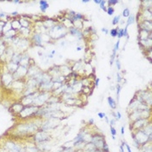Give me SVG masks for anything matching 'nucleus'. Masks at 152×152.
<instances>
[{"label":"nucleus","mask_w":152,"mask_h":152,"mask_svg":"<svg viewBox=\"0 0 152 152\" xmlns=\"http://www.w3.org/2000/svg\"><path fill=\"white\" fill-rule=\"evenodd\" d=\"M68 30L62 24H56L51 29L48 30V34L52 39H60L66 36Z\"/></svg>","instance_id":"nucleus-1"},{"label":"nucleus","mask_w":152,"mask_h":152,"mask_svg":"<svg viewBox=\"0 0 152 152\" xmlns=\"http://www.w3.org/2000/svg\"><path fill=\"white\" fill-rule=\"evenodd\" d=\"M133 140L136 143H137L139 145L144 144L149 140V136L144 130H139L135 136H133Z\"/></svg>","instance_id":"nucleus-2"},{"label":"nucleus","mask_w":152,"mask_h":152,"mask_svg":"<svg viewBox=\"0 0 152 152\" xmlns=\"http://www.w3.org/2000/svg\"><path fill=\"white\" fill-rule=\"evenodd\" d=\"M0 81H1V84L4 87H10V86H11L14 81L13 75L8 71L4 72L3 74L0 76Z\"/></svg>","instance_id":"nucleus-3"},{"label":"nucleus","mask_w":152,"mask_h":152,"mask_svg":"<svg viewBox=\"0 0 152 152\" xmlns=\"http://www.w3.org/2000/svg\"><path fill=\"white\" fill-rule=\"evenodd\" d=\"M39 110V107L34 106V105H30V106H25L24 110L21 111V113L19 114L20 116H22L23 118L25 117H29L35 115Z\"/></svg>","instance_id":"nucleus-4"},{"label":"nucleus","mask_w":152,"mask_h":152,"mask_svg":"<svg viewBox=\"0 0 152 152\" xmlns=\"http://www.w3.org/2000/svg\"><path fill=\"white\" fill-rule=\"evenodd\" d=\"M37 130V126L35 123H27V124H22L18 126V130L22 134L31 133Z\"/></svg>","instance_id":"nucleus-5"},{"label":"nucleus","mask_w":152,"mask_h":152,"mask_svg":"<svg viewBox=\"0 0 152 152\" xmlns=\"http://www.w3.org/2000/svg\"><path fill=\"white\" fill-rule=\"evenodd\" d=\"M49 138H50L49 134L46 131H43V130L37 132L35 136H34V140L37 143H44V142L48 141Z\"/></svg>","instance_id":"nucleus-6"},{"label":"nucleus","mask_w":152,"mask_h":152,"mask_svg":"<svg viewBox=\"0 0 152 152\" xmlns=\"http://www.w3.org/2000/svg\"><path fill=\"white\" fill-rule=\"evenodd\" d=\"M12 89L14 90H19L24 91L25 89V79H17V80H14L12 84Z\"/></svg>","instance_id":"nucleus-7"},{"label":"nucleus","mask_w":152,"mask_h":152,"mask_svg":"<svg viewBox=\"0 0 152 152\" xmlns=\"http://www.w3.org/2000/svg\"><path fill=\"white\" fill-rule=\"evenodd\" d=\"M41 71V70L39 69L38 67L37 66L36 64H30V66L28 67V72H27V76L26 78H33L35 75H37L38 72Z\"/></svg>","instance_id":"nucleus-8"},{"label":"nucleus","mask_w":152,"mask_h":152,"mask_svg":"<svg viewBox=\"0 0 152 152\" xmlns=\"http://www.w3.org/2000/svg\"><path fill=\"white\" fill-rule=\"evenodd\" d=\"M33 43L35 46H38V47H42L43 46V41H42L41 37V33H34L31 37V41Z\"/></svg>","instance_id":"nucleus-9"},{"label":"nucleus","mask_w":152,"mask_h":152,"mask_svg":"<svg viewBox=\"0 0 152 152\" xmlns=\"http://www.w3.org/2000/svg\"><path fill=\"white\" fill-rule=\"evenodd\" d=\"M138 26L140 27V30H144L148 31V32H151V30H152L151 21L144 20V21L140 22V24H138Z\"/></svg>","instance_id":"nucleus-10"},{"label":"nucleus","mask_w":152,"mask_h":152,"mask_svg":"<svg viewBox=\"0 0 152 152\" xmlns=\"http://www.w3.org/2000/svg\"><path fill=\"white\" fill-rule=\"evenodd\" d=\"M68 31H69L70 33L71 34V35H73V36L77 37L78 39H81L83 37V32L81 31L79 29H78V28L76 27H71L70 28L69 30H68Z\"/></svg>","instance_id":"nucleus-11"},{"label":"nucleus","mask_w":152,"mask_h":152,"mask_svg":"<svg viewBox=\"0 0 152 152\" xmlns=\"http://www.w3.org/2000/svg\"><path fill=\"white\" fill-rule=\"evenodd\" d=\"M18 64H15V63H13V62H9V63H7L6 64V68H7V71L10 72V73H11V74H14L15 72L17 71V68H18Z\"/></svg>","instance_id":"nucleus-12"},{"label":"nucleus","mask_w":152,"mask_h":152,"mask_svg":"<svg viewBox=\"0 0 152 152\" xmlns=\"http://www.w3.org/2000/svg\"><path fill=\"white\" fill-rule=\"evenodd\" d=\"M29 44H30V41H28L27 39L25 38V37H21L19 40V42L17 43V46L20 48V49H22V50H26L29 46Z\"/></svg>","instance_id":"nucleus-13"},{"label":"nucleus","mask_w":152,"mask_h":152,"mask_svg":"<svg viewBox=\"0 0 152 152\" xmlns=\"http://www.w3.org/2000/svg\"><path fill=\"white\" fill-rule=\"evenodd\" d=\"M25 106L21 103H14L11 106V111H13L14 113H21V111L24 110Z\"/></svg>","instance_id":"nucleus-14"},{"label":"nucleus","mask_w":152,"mask_h":152,"mask_svg":"<svg viewBox=\"0 0 152 152\" xmlns=\"http://www.w3.org/2000/svg\"><path fill=\"white\" fill-rule=\"evenodd\" d=\"M17 30H10L9 31H7V32H5V33L3 35V37H4V38H7V39H12L13 37H15L17 36Z\"/></svg>","instance_id":"nucleus-15"},{"label":"nucleus","mask_w":152,"mask_h":152,"mask_svg":"<svg viewBox=\"0 0 152 152\" xmlns=\"http://www.w3.org/2000/svg\"><path fill=\"white\" fill-rule=\"evenodd\" d=\"M147 123V120L146 119H144V118H140V119H137V120H136V122L134 123V124H133V127L134 128H142L143 126H145Z\"/></svg>","instance_id":"nucleus-16"},{"label":"nucleus","mask_w":152,"mask_h":152,"mask_svg":"<svg viewBox=\"0 0 152 152\" xmlns=\"http://www.w3.org/2000/svg\"><path fill=\"white\" fill-rule=\"evenodd\" d=\"M11 29L12 30H15L18 31V30L21 29V25H20L19 23V19H16V18H14L11 21Z\"/></svg>","instance_id":"nucleus-17"},{"label":"nucleus","mask_w":152,"mask_h":152,"mask_svg":"<svg viewBox=\"0 0 152 152\" xmlns=\"http://www.w3.org/2000/svg\"><path fill=\"white\" fill-rule=\"evenodd\" d=\"M142 16L144 17V20H146V21H151L152 19V13L151 11L149 10H144V13H142Z\"/></svg>","instance_id":"nucleus-18"},{"label":"nucleus","mask_w":152,"mask_h":152,"mask_svg":"<svg viewBox=\"0 0 152 152\" xmlns=\"http://www.w3.org/2000/svg\"><path fill=\"white\" fill-rule=\"evenodd\" d=\"M19 23L21 25V28H26V29H30V20L28 19H25V18H20L19 19Z\"/></svg>","instance_id":"nucleus-19"},{"label":"nucleus","mask_w":152,"mask_h":152,"mask_svg":"<svg viewBox=\"0 0 152 152\" xmlns=\"http://www.w3.org/2000/svg\"><path fill=\"white\" fill-rule=\"evenodd\" d=\"M17 32H19V34H21L24 37H26L30 36V32H31V30H30V29H26V28H21Z\"/></svg>","instance_id":"nucleus-20"},{"label":"nucleus","mask_w":152,"mask_h":152,"mask_svg":"<svg viewBox=\"0 0 152 152\" xmlns=\"http://www.w3.org/2000/svg\"><path fill=\"white\" fill-rule=\"evenodd\" d=\"M39 4H40V10L42 11V12H45L46 10L49 8V4L47 3V1H44V0H42V1H39Z\"/></svg>","instance_id":"nucleus-21"},{"label":"nucleus","mask_w":152,"mask_h":152,"mask_svg":"<svg viewBox=\"0 0 152 152\" xmlns=\"http://www.w3.org/2000/svg\"><path fill=\"white\" fill-rule=\"evenodd\" d=\"M41 37H42V41H43V43H49L50 40L51 39L50 35L48 33H45V32L41 33Z\"/></svg>","instance_id":"nucleus-22"},{"label":"nucleus","mask_w":152,"mask_h":152,"mask_svg":"<svg viewBox=\"0 0 152 152\" xmlns=\"http://www.w3.org/2000/svg\"><path fill=\"white\" fill-rule=\"evenodd\" d=\"M107 100H108V103H109V105L111 106V109H116V102L114 101V99L112 98L111 97H109L108 98H107Z\"/></svg>","instance_id":"nucleus-23"},{"label":"nucleus","mask_w":152,"mask_h":152,"mask_svg":"<svg viewBox=\"0 0 152 152\" xmlns=\"http://www.w3.org/2000/svg\"><path fill=\"white\" fill-rule=\"evenodd\" d=\"M136 20V17L134 16V15H131L130 14V16H129V17H128V20H127V25H126V26H129V25H132V24H134V22H135Z\"/></svg>","instance_id":"nucleus-24"},{"label":"nucleus","mask_w":152,"mask_h":152,"mask_svg":"<svg viewBox=\"0 0 152 152\" xmlns=\"http://www.w3.org/2000/svg\"><path fill=\"white\" fill-rule=\"evenodd\" d=\"M10 30H11V21H8V22H6L5 25L4 26V30H3V35L5 32L9 31Z\"/></svg>","instance_id":"nucleus-25"},{"label":"nucleus","mask_w":152,"mask_h":152,"mask_svg":"<svg viewBox=\"0 0 152 152\" xmlns=\"http://www.w3.org/2000/svg\"><path fill=\"white\" fill-rule=\"evenodd\" d=\"M120 17H121V16H120V15H118V16H116V17H114L113 21H112V25H118L119 22H120Z\"/></svg>","instance_id":"nucleus-26"},{"label":"nucleus","mask_w":152,"mask_h":152,"mask_svg":"<svg viewBox=\"0 0 152 152\" xmlns=\"http://www.w3.org/2000/svg\"><path fill=\"white\" fill-rule=\"evenodd\" d=\"M123 16L124 17H129V16L130 15V10H129V8H125L124 10H123V14H122Z\"/></svg>","instance_id":"nucleus-27"},{"label":"nucleus","mask_w":152,"mask_h":152,"mask_svg":"<svg viewBox=\"0 0 152 152\" xmlns=\"http://www.w3.org/2000/svg\"><path fill=\"white\" fill-rule=\"evenodd\" d=\"M116 37H118V39H120L121 37H123V29H117V34H116Z\"/></svg>","instance_id":"nucleus-28"},{"label":"nucleus","mask_w":152,"mask_h":152,"mask_svg":"<svg viewBox=\"0 0 152 152\" xmlns=\"http://www.w3.org/2000/svg\"><path fill=\"white\" fill-rule=\"evenodd\" d=\"M106 12L108 13L109 16H111V15H113L114 12H115V10H114L113 7H111V6H108V8L106 10Z\"/></svg>","instance_id":"nucleus-29"},{"label":"nucleus","mask_w":152,"mask_h":152,"mask_svg":"<svg viewBox=\"0 0 152 152\" xmlns=\"http://www.w3.org/2000/svg\"><path fill=\"white\" fill-rule=\"evenodd\" d=\"M107 3V1H101V4H99V6H100V8L102 9L103 11H106V10H107V8H106V6H105V4Z\"/></svg>","instance_id":"nucleus-30"},{"label":"nucleus","mask_w":152,"mask_h":152,"mask_svg":"<svg viewBox=\"0 0 152 152\" xmlns=\"http://www.w3.org/2000/svg\"><path fill=\"white\" fill-rule=\"evenodd\" d=\"M110 33H111V36L115 37H116V34H117V28H114V29H111V30L110 31Z\"/></svg>","instance_id":"nucleus-31"},{"label":"nucleus","mask_w":152,"mask_h":152,"mask_svg":"<svg viewBox=\"0 0 152 152\" xmlns=\"http://www.w3.org/2000/svg\"><path fill=\"white\" fill-rule=\"evenodd\" d=\"M107 3L109 4V6L112 7L113 5H115L116 4H118L119 1H117V0H111V1H107Z\"/></svg>","instance_id":"nucleus-32"},{"label":"nucleus","mask_w":152,"mask_h":152,"mask_svg":"<svg viewBox=\"0 0 152 152\" xmlns=\"http://www.w3.org/2000/svg\"><path fill=\"white\" fill-rule=\"evenodd\" d=\"M116 52H115V51H113V53H112V55H111V65H112V64H114V60H115V58H116Z\"/></svg>","instance_id":"nucleus-33"},{"label":"nucleus","mask_w":152,"mask_h":152,"mask_svg":"<svg viewBox=\"0 0 152 152\" xmlns=\"http://www.w3.org/2000/svg\"><path fill=\"white\" fill-rule=\"evenodd\" d=\"M119 44H120V41L118 40V41L116 43V44H115V47H114V49H113V51L116 52V51L119 50Z\"/></svg>","instance_id":"nucleus-34"},{"label":"nucleus","mask_w":152,"mask_h":152,"mask_svg":"<svg viewBox=\"0 0 152 152\" xmlns=\"http://www.w3.org/2000/svg\"><path fill=\"white\" fill-rule=\"evenodd\" d=\"M121 85H117L116 86V96H117V99H119V94H120V91H121Z\"/></svg>","instance_id":"nucleus-35"},{"label":"nucleus","mask_w":152,"mask_h":152,"mask_svg":"<svg viewBox=\"0 0 152 152\" xmlns=\"http://www.w3.org/2000/svg\"><path fill=\"white\" fill-rule=\"evenodd\" d=\"M123 37H126V38H129V35H128V27L125 26V28L123 29Z\"/></svg>","instance_id":"nucleus-36"},{"label":"nucleus","mask_w":152,"mask_h":152,"mask_svg":"<svg viewBox=\"0 0 152 152\" xmlns=\"http://www.w3.org/2000/svg\"><path fill=\"white\" fill-rule=\"evenodd\" d=\"M116 67H117V69L121 70V63H120L119 59H116Z\"/></svg>","instance_id":"nucleus-37"},{"label":"nucleus","mask_w":152,"mask_h":152,"mask_svg":"<svg viewBox=\"0 0 152 152\" xmlns=\"http://www.w3.org/2000/svg\"><path fill=\"white\" fill-rule=\"evenodd\" d=\"M111 133L112 134V136H116V130H115L113 127H111Z\"/></svg>","instance_id":"nucleus-38"},{"label":"nucleus","mask_w":152,"mask_h":152,"mask_svg":"<svg viewBox=\"0 0 152 152\" xmlns=\"http://www.w3.org/2000/svg\"><path fill=\"white\" fill-rule=\"evenodd\" d=\"M115 117H116V119H120V118H121V113H120L119 111H117V112H116V116H115Z\"/></svg>","instance_id":"nucleus-39"},{"label":"nucleus","mask_w":152,"mask_h":152,"mask_svg":"<svg viewBox=\"0 0 152 152\" xmlns=\"http://www.w3.org/2000/svg\"><path fill=\"white\" fill-rule=\"evenodd\" d=\"M102 31L103 32L104 34H108L109 33V30H108V29L107 28H103L102 29Z\"/></svg>","instance_id":"nucleus-40"},{"label":"nucleus","mask_w":152,"mask_h":152,"mask_svg":"<svg viewBox=\"0 0 152 152\" xmlns=\"http://www.w3.org/2000/svg\"><path fill=\"white\" fill-rule=\"evenodd\" d=\"M94 83H95V86H98V84H99V78H96Z\"/></svg>","instance_id":"nucleus-41"},{"label":"nucleus","mask_w":152,"mask_h":152,"mask_svg":"<svg viewBox=\"0 0 152 152\" xmlns=\"http://www.w3.org/2000/svg\"><path fill=\"white\" fill-rule=\"evenodd\" d=\"M11 16H12V17H17V16H18L17 11H13V12L11 13Z\"/></svg>","instance_id":"nucleus-42"},{"label":"nucleus","mask_w":152,"mask_h":152,"mask_svg":"<svg viewBox=\"0 0 152 152\" xmlns=\"http://www.w3.org/2000/svg\"><path fill=\"white\" fill-rule=\"evenodd\" d=\"M98 116H99L100 118H103V117L105 116V114L104 113H101V112H100V113H98Z\"/></svg>","instance_id":"nucleus-43"},{"label":"nucleus","mask_w":152,"mask_h":152,"mask_svg":"<svg viewBox=\"0 0 152 152\" xmlns=\"http://www.w3.org/2000/svg\"><path fill=\"white\" fill-rule=\"evenodd\" d=\"M115 123H116V119H112V120L111 121V126L115 125Z\"/></svg>","instance_id":"nucleus-44"},{"label":"nucleus","mask_w":152,"mask_h":152,"mask_svg":"<svg viewBox=\"0 0 152 152\" xmlns=\"http://www.w3.org/2000/svg\"><path fill=\"white\" fill-rule=\"evenodd\" d=\"M125 147H126V148H127V149H128V152H132L131 151V150H130V146H129V145H127V144H125Z\"/></svg>","instance_id":"nucleus-45"},{"label":"nucleus","mask_w":152,"mask_h":152,"mask_svg":"<svg viewBox=\"0 0 152 152\" xmlns=\"http://www.w3.org/2000/svg\"><path fill=\"white\" fill-rule=\"evenodd\" d=\"M94 152H105V151H104V150H103V149H95Z\"/></svg>","instance_id":"nucleus-46"},{"label":"nucleus","mask_w":152,"mask_h":152,"mask_svg":"<svg viewBox=\"0 0 152 152\" xmlns=\"http://www.w3.org/2000/svg\"><path fill=\"white\" fill-rule=\"evenodd\" d=\"M94 2L96 4H101V0H95Z\"/></svg>","instance_id":"nucleus-47"},{"label":"nucleus","mask_w":152,"mask_h":152,"mask_svg":"<svg viewBox=\"0 0 152 152\" xmlns=\"http://www.w3.org/2000/svg\"><path fill=\"white\" fill-rule=\"evenodd\" d=\"M3 30H4V27L3 26H0V33L3 34Z\"/></svg>","instance_id":"nucleus-48"},{"label":"nucleus","mask_w":152,"mask_h":152,"mask_svg":"<svg viewBox=\"0 0 152 152\" xmlns=\"http://www.w3.org/2000/svg\"><path fill=\"white\" fill-rule=\"evenodd\" d=\"M121 133L123 134V135L124 134V128H123V127H122V129H121Z\"/></svg>","instance_id":"nucleus-49"},{"label":"nucleus","mask_w":152,"mask_h":152,"mask_svg":"<svg viewBox=\"0 0 152 152\" xmlns=\"http://www.w3.org/2000/svg\"><path fill=\"white\" fill-rule=\"evenodd\" d=\"M89 2H90L89 0H83V1H82V3H83V4H87V3H89Z\"/></svg>","instance_id":"nucleus-50"},{"label":"nucleus","mask_w":152,"mask_h":152,"mask_svg":"<svg viewBox=\"0 0 152 152\" xmlns=\"http://www.w3.org/2000/svg\"><path fill=\"white\" fill-rule=\"evenodd\" d=\"M82 50V47H78L77 48V50Z\"/></svg>","instance_id":"nucleus-51"},{"label":"nucleus","mask_w":152,"mask_h":152,"mask_svg":"<svg viewBox=\"0 0 152 152\" xmlns=\"http://www.w3.org/2000/svg\"><path fill=\"white\" fill-rule=\"evenodd\" d=\"M90 123H93V119H90Z\"/></svg>","instance_id":"nucleus-52"},{"label":"nucleus","mask_w":152,"mask_h":152,"mask_svg":"<svg viewBox=\"0 0 152 152\" xmlns=\"http://www.w3.org/2000/svg\"><path fill=\"white\" fill-rule=\"evenodd\" d=\"M2 37H3V34H1V33H0V38H1Z\"/></svg>","instance_id":"nucleus-53"}]
</instances>
